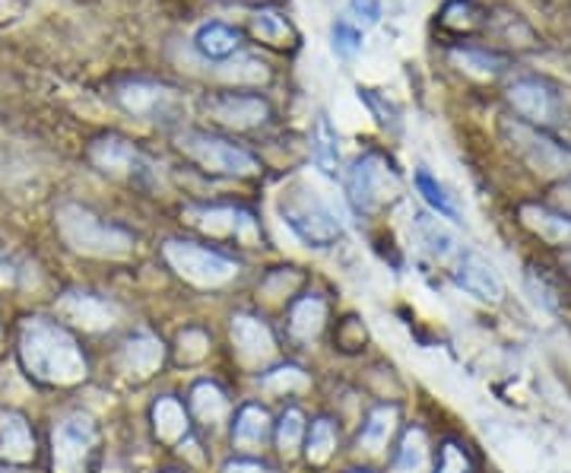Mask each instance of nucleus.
<instances>
[{
  "label": "nucleus",
  "instance_id": "nucleus-15",
  "mask_svg": "<svg viewBox=\"0 0 571 473\" xmlns=\"http://www.w3.org/2000/svg\"><path fill=\"white\" fill-rule=\"evenodd\" d=\"M457 283L470 296H476L480 302H489V306H498L501 296H505V283H501L498 271H495L486 258H480V254H460V261H457Z\"/></svg>",
  "mask_w": 571,
  "mask_h": 473
},
{
  "label": "nucleus",
  "instance_id": "nucleus-20",
  "mask_svg": "<svg viewBox=\"0 0 571 473\" xmlns=\"http://www.w3.org/2000/svg\"><path fill=\"white\" fill-rule=\"evenodd\" d=\"M413 233H417L419 245L435 258V261H451V258H460V241L457 236L432 213H417L413 216Z\"/></svg>",
  "mask_w": 571,
  "mask_h": 473
},
{
  "label": "nucleus",
  "instance_id": "nucleus-11",
  "mask_svg": "<svg viewBox=\"0 0 571 473\" xmlns=\"http://www.w3.org/2000/svg\"><path fill=\"white\" fill-rule=\"evenodd\" d=\"M508 102L518 112V119L527 121L533 127L553 124V121L559 119V112H562L559 96L546 83H539V79H518V83H511L508 86Z\"/></svg>",
  "mask_w": 571,
  "mask_h": 473
},
{
  "label": "nucleus",
  "instance_id": "nucleus-18",
  "mask_svg": "<svg viewBox=\"0 0 571 473\" xmlns=\"http://www.w3.org/2000/svg\"><path fill=\"white\" fill-rule=\"evenodd\" d=\"M165 350L162 340H156L152 334H134L131 340H124L121 353H117V365L121 372L134 375V378H150L152 372L162 365Z\"/></svg>",
  "mask_w": 571,
  "mask_h": 473
},
{
  "label": "nucleus",
  "instance_id": "nucleus-16",
  "mask_svg": "<svg viewBox=\"0 0 571 473\" xmlns=\"http://www.w3.org/2000/svg\"><path fill=\"white\" fill-rule=\"evenodd\" d=\"M0 458L13 464H26L36 458V438L23 413L0 410Z\"/></svg>",
  "mask_w": 571,
  "mask_h": 473
},
{
  "label": "nucleus",
  "instance_id": "nucleus-39",
  "mask_svg": "<svg viewBox=\"0 0 571 473\" xmlns=\"http://www.w3.org/2000/svg\"><path fill=\"white\" fill-rule=\"evenodd\" d=\"M223 473H270V471L261 468V464H255V461H228Z\"/></svg>",
  "mask_w": 571,
  "mask_h": 473
},
{
  "label": "nucleus",
  "instance_id": "nucleus-38",
  "mask_svg": "<svg viewBox=\"0 0 571 473\" xmlns=\"http://www.w3.org/2000/svg\"><path fill=\"white\" fill-rule=\"evenodd\" d=\"M349 7H352V13H356L359 20H365V23H378L381 20V0H352Z\"/></svg>",
  "mask_w": 571,
  "mask_h": 473
},
{
  "label": "nucleus",
  "instance_id": "nucleus-41",
  "mask_svg": "<svg viewBox=\"0 0 571 473\" xmlns=\"http://www.w3.org/2000/svg\"><path fill=\"white\" fill-rule=\"evenodd\" d=\"M559 203L566 207V213L571 216V182H566V185L559 188Z\"/></svg>",
  "mask_w": 571,
  "mask_h": 473
},
{
  "label": "nucleus",
  "instance_id": "nucleus-4",
  "mask_svg": "<svg viewBox=\"0 0 571 473\" xmlns=\"http://www.w3.org/2000/svg\"><path fill=\"white\" fill-rule=\"evenodd\" d=\"M501 134L508 147L527 162V169L543 178H569L571 175V150L566 144L553 140L539 127H533L521 119L501 121Z\"/></svg>",
  "mask_w": 571,
  "mask_h": 473
},
{
  "label": "nucleus",
  "instance_id": "nucleus-17",
  "mask_svg": "<svg viewBox=\"0 0 571 473\" xmlns=\"http://www.w3.org/2000/svg\"><path fill=\"white\" fill-rule=\"evenodd\" d=\"M232 344H235V353L241 356L245 362H266L270 356L276 353L266 324H261L258 318L251 315L232 318Z\"/></svg>",
  "mask_w": 571,
  "mask_h": 473
},
{
  "label": "nucleus",
  "instance_id": "nucleus-40",
  "mask_svg": "<svg viewBox=\"0 0 571 473\" xmlns=\"http://www.w3.org/2000/svg\"><path fill=\"white\" fill-rule=\"evenodd\" d=\"M13 283V267H10V261L3 258V251H0V286H10Z\"/></svg>",
  "mask_w": 571,
  "mask_h": 473
},
{
  "label": "nucleus",
  "instance_id": "nucleus-8",
  "mask_svg": "<svg viewBox=\"0 0 571 473\" xmlns=\"http://www.w3.org/2000/svg\"><path fill=\"white\" fill-rule=\"evenodd\" d=\"M346 188H349V200L356 203V210L372 213L397 195L400 182H397V172L390 169L387 159L378 153H365L352 162V169L346 175Z\"/></svg>",
  "mask_w": 571,
  "mask_h": 473
},
{
  "label": "nucleus",
  "instance_id": "nucleus-19",
  "mask_svg": "<svg viewBox=\"0 0 571 473\" xmlns=\"http://www.w3.org/2000/svg\"><path fill=\"white\" fill-rule=\"evenodd\" d=\"M521 223L531 229L533 236H539L549 245H562L571 248V216L569 213H556L549 207H539V203H524L521 210Z\"/></svg>",
  "mask_w": 571,
  "mask_h": 473
},
{
  "label": "nucleus",
  "instance_id": "nucleus-26",
  "mask_svg": "<svg viewBox=\"0 0 571 473\" xmlns=\"http://www.w3.org/2000/svg\"><path fill=\"white\" fill-rule=\"evenodd\" d=\"M190 403H194V413L207 423V426H216V423H223L228 413V400L223 397V391L216 388V385H210V382H200V385H194V391H190Z\"/></svg>",
  "mask_w": 571,
  "mask_h": 473
},
{
  "label": "nucleus",
  "instance_id": "nucleus-5",
  "mask_svg": "<svg viewBox=\"0 0 571 473\" xmlns=\"http://www.w3.org/2000/svg\"><path fill=\"white\" fill-rule=\"evenodd\" d=\"M112 99L134 119L152 121V124H178L185 119V99L165 86V83H156V79H121L114 86Z\"/></svg>",
  "mask_w": 571,
  "mask_h": 473
},
{
  "label": "nucleus",
  "instance_id": "nucleus-13",
  "mask_svg": "<svg viewBox=\"0 0 571 473\" xmlns=\"http://www.w3.org/2000/svg\"><path fill=\"white\" fill-rule=\"evenodd\" d=\"M207 112L220 124L226 127H258L270 119V105L261 96H251V92H220L207 102Z\"/></svg>",
  "mask_w": 571,
  "mask_h": 473
},
{
  "label": "nucleus",
  "instance_id": "nucleus-36",
  "mask_svg": "<svg viewBox=\"0 0 571 473\" xmlns=\"http://www.w3.org/2000/svg\"><path fill=\"white\" fill-rule=\"evenodd\" d=\"M178 344H182V350H178L182 362H197L207 356V334L203 331H185Z\"/></svg>",
  "mask_w": 571,
  "mask_h": 473
},
{
  "label": "nucleus",
  "instance_id": "nucleus-22",
  "mask_svg": "<svg viewBox=\"0 0 571 473\" xmlns=\"http://www.w3.org/2000/svg\"><path fill=\"white\" fill-rule=\"evenodd\" d=\"M451 64H455L457 71H463V74L480 79H495L498 74L508 71V58H505V54L489 51V48H476V45L455 48V51H451Z\"/></svg>",
  "mask_w": 571,
  "mask_h": 473
},
{
  "label": "nucleus",
  "instance_id": "nucleus-33",
  "mask_svg": "<svg viewBox=\"0 0 571 473\" xmlns=\"http://www.w3.org/2000/svg\"><path fill=\"white\" fill-rule=\"evenodd\" d=\"M251 26H255V36L261 41H270V45H283V41L293 39V29L280 13H266L264 10V13L251 16Z\"/></svg>",
  "mask_w": 571,
  "mask_h": 473
},
{
  "label": "nucleus",
  "instance_id": "nucleus-31",
  "mask_svg": "<svg viewBox=\"0 0 571 473\" xmlns=\"http://www.w3.org/2000/svg\"><path fill=\"white\" fill-rule=\"evenodd\" d=\"M334 445H337V435H334V426L327 420H318L311 426V435H308V461L311 464H324L331 455H334Z\"/></svg>",
  "mask_w": 571,
  "mask_h": 473
},
{
  "label": "nucleus",
  "instance_id": "nucleus-30",
  "mask_svg": "<svg viewBox=\"0 0 571 473\" xmlns=\"http://www.w3.org/2000/svg\"><path fill=\"white\" fill-rule=\"evenodd\" d=\"M311 157H314V162H318L324 172H334V169H337V162H340L337 130L331 127L327 115H321V119H318V127H314V134H311Z\"/></svg>",
  "mask_w": 571,
  "mask_h": 473
},
{
  "label": "nucleus",
  "instance_id": "nucleus-35",
  "mask_svg": "<svg viewBox=\"0 0 571 473\" xmlns=\"http://www.w3.org/2000/svg\"><path fill=\"white\" fill-rule=\"evenodd\" d=\"M331 39H334V51H337L340 58H352V54H359V48H362V33H359V26L349 23V20H337V23H334Z\"/></svg>",
  "mask_w": 571,
  "mask_h": 473
},
{
  "label": "nucleus",
  "instance_id": "nucleus-23",
  "mask_svg": "<svg viewBox=\"0 0 571 473\" xmlns=\"http://www.w3.org/2000/svg\"><path fill=\"white\" fill-rule=\"evenodd\" d=\"M152 423H156V435L165 438V441H178L188 435V416H185V407L172 397H162L156 407H152Z\"/></svg>",
  "mask_w": 571,
  "mask_h": 473
},
{
  "label": "nucleus",
  "instance_id": "nucleus-14",
  "mask_svg": "<svg viewBox=\"0 0 571 473\" xmlns=\"http://www.w3.org/2000/svg\"><path fill=\"white\" fill-rule=\"evenodd\" d=\"M61 315L79 324L83 331H109L117 324V309L92 292H64L58 302Z\"/></svg>",
  "mask_w": 571,
  "mask_h": 473
},
{
  "label": "nucleus",
  "instance_id": "nucleus-34",
  "mask_svg": "<svg viewBox=\"0 0 571 473\" xmlns=\"http://www.w3.org/2000/svg\"><path fill=\"white\" fill-rule=\"evenodd\" d=\"M261 385H264L266 391H305V388H308V378H305L302 369H296V365H283V369H276V372L264 375Z\"/></svg>",
  "mask_w": 571,
  "mask_h": 473
},
{
  "label": "nucleus",
  "instance_id": "nucleus-29",
  "mask_svg": "<svg viewBox=\"0 0 571 473\" xmlns=\"http://www.w3.org/2000/svg\"><path fill=\"white\" fill-rule=\"evenodd\" d=\"M429 471V441L422 430H410L404 435L400 455L394 461V473H425Z\"/></svg>",
  "mask_w": 571,
  "mask_h": 473
},
{
  "label": "nucleus",
  "instance_id": "nucleus-27",
  "mask_svg": "<svg viewBox=\"0 0 571 473\" xmlns=\"http://www.w3.org/2000/svg\"><path fill=\"white\" fill-rule=\"evenodd\" d=\"M266 435H270V416L261 407H245L235 420V441L241 448H258L264 445Z\"/></svg>",
  "mask_w": 571,
  "mask_h": 473
},
{
  "label": "nucleus",
  "instance_id": "nucleus-32",
  "mask_svg": "<svg viewBox=\"0 0 571 473\" xmlns=\"http://www.w3.org/2000/svg\"><path fill=\"white\" fill-rule=\"evenodd\" d=\"M302 435H305V416L299 413V410H286V413H283V420H280V430H276L280 451H283L286 458H293V455H296V448L302 445Z\"/></svg>",
  "mask_w": 571,
  "mask_h": 473
},
{
  "label": "nucleus",
  "instance_id": "nucleus-28",
  "mask_svg": "<svg viewBox=\"0 0 571 473\" xmlns=\"http://www.w3.org/2000/svg\"><path fill=\"white\" fill-rule=\"evenodd\" d=\"M324 318H327L324 302H321L318 296H308V299H302V302H296L289 327H293V334H296L299 340H311V337H318V334H321Z\"/></svg>",
  "mask_w": 571,
  "mask_h": 473
},
{
  "label": "nucleus",
  "instance_id": "nucleus-12",
  "mask_svg": "<svg viewBox=\"0 0 571 473\" xmlns=\"http://www.w3.org/2000/svg\"><path fill=\"white\" fill-rule=\"evenodd\" d=\"M185 216H188V223H194L197 229H203L210 236H235L245 238V241H255V236H258L255 216L248 210H238V207H188Z\"/></svg>",
  "mask_w": 571,
  "mask_h": 473
},
{
  "label": "nucleus",
  "instance_id": "nucleus-21",
  "mask_svg": "<svg viewBox=\"0 0 571 473\" xmlns=\"http://www.w3.org/2000/svg\"><path fill=\"white\" fill-rule=\"evenodd\" d=\"M194 48L207 58V61H228L232 54H238L241 48V33L232 29L228 23L210 20L194 33Z\"/></svg>",
  "mask_w": 571,
  "mask_h": 473
},
{
  "label": "nucleus",
  "instance_id": "nucleus-3",
  "mask_svg": "<svg viewBox=\"0 0 571 473\" xmlns=\"http://www.w3.org/2000/svg\"><path fill=\"white\" fill-rule=\"evenodd\" d=\"M280 213L286 220V226L296 233V236L314 245V248H327L340 238V220L337 213L321 200L318 191L296 185L289 191H283L280 198Z\"/></svg>",
  "mask_w": 571,
  "mask_h": 473
},
{
  "label": "nucleus",
  "instance_id": "nucleus-25",
  "mask_svg": "<svg viewBox=\"0 0 571 473\" xmlns=\"http://www.w3.org/2000/svg\"><path fill=\"white\" fill-rule=\"evenodd\" d=\"M417 191L425 198V203H429L438 216H445V220H457V216H460V210H457L455 198L448 195V188H445L425 165H419L417 169Z\"/></svg>",
  "mask_w": 571,
  "mask_h": 473
},
{
  "label": "nucleus",
  "instance_id": "nucleus-7",
  "mask_svg": "<svg viewBox=\"0 0 571 473\" xmlns=\"http://www.w3.org/2000/svg\"><path fill=\"white\" fill-rule=\"evenodd\" d=\"M165 261L172 264V271L188 279L200 289H216V286H226L228 279H235L238 274V264L228 261L226 254L220 251H210V248H200L194 241H165L162 248Z\"/></svg>",
  "mask_w": 571,
  "mask_h": 473
},
{
  "label": "nucleus",
  "instance_id": "nucleus-42",
  "mask_svg": "<svg viewBox=\"0 0 571 473\" xmlns=\"http://www.w3.org/2000/svg\"><path fill=\"white\" fill-rule=\"evenodd\" d=\"M0 473H13V471H7V468H0Z\"/></svg>",
  "mask_w": 571,
  "mask_h": 473
},
{
  "label": "nucleus",
  "instance_id": "nucleus-10",
  "mask_svg": "<svg viewBox=\"0 0 571 473\" xmlns=\"http://www.w3.org/2000/svg\"><path fill=\"white\" fill-rule=\"evenodd\" d=\"M92 448L96 423L86 413H71L51 433V468L54 473H83Z\"/></svg>",
  "mask_w": 571,
  "mask_h": 473
},
{
  "label": "nucleus",
  "instance_id": "nucleus-1",
  "mask_svg": "<svg viewBox=\"0 0 571 473\" xmlns=\"http://www.w3.org/2000/svg\"><path fill=\"white\" fill-rule=\"evenodd\" d=\"M20 359L26 372L48 385H76L86 378V356L54 321L26 318L20 327Z\"/></svg>",
  "mask_w": 571,
  "mask_h": 473
},
{
  "label": "nucleus",
  "instance_id": "nucleus-2",
  "mask_svg": "<svg viewBox=\"0 0 571 473\" xmlns=\"http://www.w3.org/2000/svg\"><path fill=\"white\" fill-rule=\"evenodd\" d=\"M58 233L61 238L79 251V254H92V258H124L134 251V236L114 223L99 220L89 207L79 203H61L54 213Z\"/></svg>",
  "mask_w": 571,
  "mask_h": 473
},
{
  "label": "nucleus",
  "instance_id": "nucleus-9",
  "mask_svg": "<svg viewBox=\"0 0 571 473\" xmlns=\"http://www.w3.org/2000/svg\"><path fill=\"white\" fill-rule=\"evenodd\" d=\"M89 162L99 172L134 182V185H152V178H156V165L150 159L144 157L131 140L114 137V134H102L89 144Z\"/></svg>",
  "mask_w": 571,
  "mask_h": 473
},
{
  "label": "nucleus",
  "instance_id": "nucleus-43",
  "mask_svg": "<svg viewBox=\"0 0 571 473\" xmlns=\"http://www.w3.org/2000/svg\"><path fill=\"white\" fill-rule=\"evenodd\" d=\"M566 261H569V267H571V251H569V258H566Z\"/></svg>",
  "mask_w": 571,
  "mask_h": 473
},
{
  "label": "nucleus",
  "instance_id": "nucleus-6",
  "mask_svg": "<svg viewBox=\"0 0 571 473\" xmlns=\"http://www.w3.org/2000/svg\"><path fill=\"white\" fill-rule=\"evenodd\" d=\"M178 150L188 159H194L200 169L216 172V175H235V178H248L258 175V159L251 157L248 150L228 144L223 137L203 134V130H182L178 134Z\"/></svg>",
  "mask_w": 571,
  "mask_h": 473
},
{
  "label": "nucleus",
  "instance_id": "nucleus-37",
  "mask_svg": "<svg viewBox=\"0 0 571 473\" xmlns=\"http://www.w3.org/2000/svg\"><path fill=\"white\" fill-rule=\"evenodd\" d=\"M438 473H473V464H470V458H467V455L457 448L455 441H448V445H445V451H442Z\"/></svg>",
  "mask_w": 571,
  "mask_h": 473
},
{
  "label": "nucleus",
  "instance_id": "nucleus-24",
  "mask_svg": "<svg viewBox=\"0 0 571 473\" xmlns=\"http://www.w3.org/2000/svg\"><path fill=\"white\" fill-rule=\"evenodd\" d=\"M394 426H397V407H375L372 413H369V423H365V430L359 435V448H365L369 455H378L381 448L387 445V438L394 433Z\"/></svg>",
  "mask_w": 571,
  "mask_h": 473
}]
</instances>
